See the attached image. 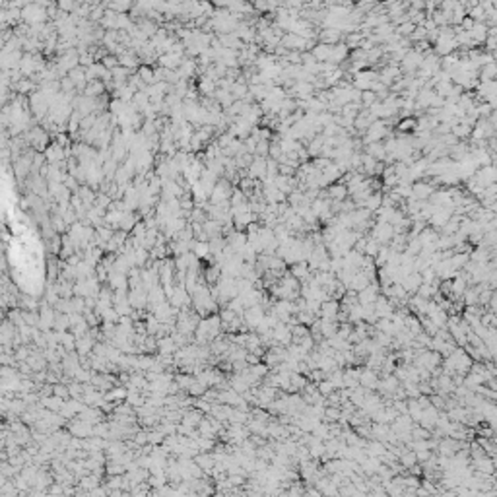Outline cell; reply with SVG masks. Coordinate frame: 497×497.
<instances>
[{
    "label": "cell",
    "instance_id": "cell-1",
    "mask_svg": "<svg viewBox=\"0 0 497 497\" xmlns=\"http://www.w3.org/2000/svg\"><path fill=\"white\" fill-rule=\"evenodd\" d=\"M21 19L25 21V25H43V21L47 19V12L43 10V4H27L21 10Z\"/></svg>",
    "mask_w": 497,
    "mask_h": 497
},
{
    "label": "cell",
    "instance_id": "cell-2",
    "mask_svg": "<svg viewBox=\"0 0 497 497\" xmlns=\"http://www.w3.org/2000/svg\"><path fill=\"white\" fill-rule=\"evenodd\" d=\"M422 64H423V55L418 53L416 49H410L408 55L402 58L400 68H402V72H406V74H414V72H418V70L422 68Z\"/></svg>",
    "mask_w": 497,
    "mask_h": 497
},
{
    "label": "cell",
    "instance_id": "cell-3",
    "mask_svg": "<svg viewBox=\"0 0 497 497\" xmlns=\"http://www.w3.org/2000/svg\"><path fill=\"white\" fill-rule=\"evenodd\" d=\"M387 138H388L387 123H385V121H375V123L371 125V129L365 132V146L375 144V142H381V140H387Z\"/></svg>",
    "mask_w": 497,
    "mask_h": 497
},
{
    "label": "cell",
    "instance_id": "cell-4",
    "mask_svg": "<svg viewBox=\"0 0 497 497\" xmlns=\"http://www.w3.org/2000/svg\"><path fill=\"white\" fill-rule=\"evenodd\" d=\"M245 171H247V177H249V179H253V181H262V183H264V179L268 177V160H266V158H255L253 164L249 166V169H245Z\"/></svg>",
    "mask_w": 497,
    "mask_h": 497
},
{
    "label": "cell",
    "instance_id": "cell-5",
    "mask_svg": "<svg viewBox=\"0 0 497 497\" xmlns=\"http://www.w3.org/2000/svg\"><path fill=\"white\" fill-rule=\"evenodd\" d=\"M433 194H435V186H433L431 183L416 181V183L412 184V198H416V200H420V202L429 200Z\"/></svg>",
    "mask_w": 497,
    "mask_h": 497
},
{
    "label": "cell",
    "instance_id": "cell-6",
    "mask_svg": "<svg viewBox=\"0 0 497 497\" xmlns=\"http://www.w3.org/2000/svg\"><path fill=\"white\" fill-rule=\"evenodd\" d=\"M27 138H29V142H31V146L35 148V150H47L49 146H47V140H49V134L43 130V129H31V132L27 134Z\"/></svg>",
    "mask_w": 497,
    "mask_h": 497
},
{
    "label": "cell",
    "instance_id": "cell-7",
    "mask_svg": "<svg viewBox=\"0 0 497 497\" xmlns=\"http://www.w3.org/2000/svg\"><path fill=\"white\" fill-rule=\"evenodd\" d=\"M327 196H329V200H332V202H344L346 196H350V192H348V186H346L344 183H334V184L329 186Z\"/></svg>",
    "mask_w": 497,
    "mask_h": 497
},
{
    "label": "cell",
    "instance_id": "cell-8",
    "mask_svg": "<svg viewBox=\"0 0 497 497\" xmlns=\"http://www.w3.org/2000/svg\"><path fill=\"white\" fill-rule=\"evenodd\" d=\"M64 150H62V146L60 144H51L47 150H45V160L49 162V164H62L64 162Z\"/></svg>",
    "mask_w": 497,
    "mask_h": 497
},
{
    "label": "cell",
    "instance_id": "cell-9",
    "mask_svg": "<svg viewBox=\"0 0 497 497\" xmlns=\"http://www.w3.org/2000/svg\"><path fill=\"white\" fill-rule=\"evenodd\" d=\"M342 39V31L336 29V27H327L319 33V41L325 43V45H338Z\"/></svg>",
    "mask_w": 497,
    "mask_h": 497
},
{
    "label": "cell",
    "instance_id": "cell-10",
    "mask_svg": "<svg viewBox=\"0 0 497 497\" xmlns=\"http://www.w3.org/2000/svg\"><path fill=\"white\" fill-rule=\"evenodd\" d=\"M468 33L476 45H482V43H486V39L490 35V27H488V23H476Z\"/></svg>",
    "mask_w": 497,
    "mask_h": 497
},
{
    "label": "cell",
    "instance_id": "cell-11",
    "mask_svg": "<svg viewBox=\"0 0 497 497\" xmlns=\"http://www.w3.org/2000/svg\"><path fill=\"white\" fill-rule=\"evenodd\" d=\"M181 62H183V56H179V55H175V53L160 55V64H162V68H166V70H179Z\"/></svg>",
    "mask_w": 497,
    "mask_h": 497
},
{
    "label": "cell",
    "instance_id": "cell-12",
    "mask_svg": "<svg viewBox=\"0 0 497 497\" xmlns=\"http://www.w3.org/2000/svg\"><path fill=\"white\" fill-rule=\"evenodd\" d=\"M332 47H334V45H325V43H317V45H315V49H313L311 53H313V56L317 58V62H331Z\"/></svg>",
    "mask_w": 497,
    "mask_h": 497
},
{
    "label": "cell",
    "instance_id": "cell-13",
    "mask_svg": "<svg viewBox=\"0 0 497 497\" xmlns=\"http://www.w3.org/2000/svg\"><path fill=\"white\" fill-rule=\"evenodd\" d=\"M179 76H181V80H186V78H192L194 76V72H196V62L192 60V58H183V62H181V66H179Z\"/></svg>",
    "mask_w": 497,
    "mask_h": 497
},
{
    "label": "cell",
    "instance_id": "cell-14",
    "mask_svg": "<svg viewBox=\"0 0 497 497\" xmlns=\"http://www.w3.org/2000/svg\"><path fill=\"white\" fill-rule=\"evenodd\" d=\"M365 154H369V156L375 158L377 162H385V160H387V150H385V144H381V142H375V144L365 146Z\"/></svg>",
    "mask_w": 497,
    "mask_h": 497
},
{
    "label": "cell",
    "instance_id": "cell-15",
    "mask_svg": "<svg viewBox=\"0 0 497 497\" xmlns=\"http://www.w3.org/2000/svg\"><path fill=\"white\" fill-rule=\"evenodd\" d=\"M107 280H109V286L113 288V290H127V274H121V272H111L109 276H107Z\"/></svg>",
    "mask_w": 497,
    "mask_h": 497
},
{
    "label": "cell",
    "instance_id": "cell-16",
    "mask_svg": "<svg viewBox=\"0 0 497 497\" xmlns=\"http://www.w3.org/2000/svg\"><path fill=\"white\" fill-rule=\"evenodd\" d=\"M105 92V84L101 82V80H95V82H90L88 84V88L84 90V93H86V97H92V99H95L97 95H101Z\"/></svg>",
    "mask_w": 497,
    "mask_h": 497
},
{
    "label": "cell",
    "instance_id": "cell-17",
    "mask_svg": "<svg viewBox=\"0 0 497 497\" xmlns=\"http://www.w3.org/2000/svg\"><path fill=\"white\" fill-rule=\"evenodd\" d=\"M346 56H348V47H346V43H338V45L332 47V55H331L332 64L338 66V62H342Z\"/></svg>",
    "mask_w": 497,
    "mask_h": 497
},
{
    "label": "cell",
    "instance_id": "cell-18",
    "mask_svg": "<svg viewBox=\"0 0 497 497\" xmlns=\"http://www.w3.org/2000/svg\"><path fill=\"white\" fill-rule=\"evenodd\" d=\"M216 90H218V84L214 80H210L208 76H202V80H200V93L208 95V97H214Z\"/></svg>",
    "mask_w": 497,
    "mask_h": 497
},
{
    "label": "cell",
    "instance_id": "cell-19",
    "mask_svg": "<svg viewBox=\"0 0 497 497\" xmlns=\"http://www.w3.org/2000/svg\"><path fill=\"white\" fill-rule=\"evenodd\" d=\"M192 255L196 258H204L206 255H210V243L208 241H194L192 243Z\"/></svg>",
    "mask_w": 497,
    "mask_h": 497
},
{
    "label": "cell",
    "instance_id": "cell-20",
    "mask_svg": "<svg viewBox=\"0 0 497 497\" xmlns=\"http://www.w3.org/2000/svg\"><path fill=\"white\" fill-rule=\"evenodd\" d=\"M309 272H311V268H309V264L303 260V262H297V264H294L292 266V274L295 276V280H303V278H307L309 276Z\"/></svg>",
    "mask_w": 497,
    "mask_h": 497
},
{
    "label": "cell",
    "instance_id": "cell-21",
    "mask_svg": "<svg viewBox=\"0 0 497 497\" xmlns=\"http://www.w3.org/2000/svg\"><path fill=\"white\" fill-rule=\"evenodd\" d=\"M235 35H237L241 41H253L257 33H255V29H253V27H249V25H243V23H241V25L235 29Z\"/></svg>",
    "mask_w": 497,
    "mask_h": 497
},
{
    "label": "cell",
    "instance_id": "cell-22",
    "mask_svg": "<svg viewBox=\"0 0 497 497\" xmlns=\"http://www.w3.org/2000/svg\"><path fill=\"white\" fill-rule=\"evenodd\" d=\"M119 64L125 66L127 70H132V68L138 66V58H136L134 55H130V53H125V55L119 56Z\"/></svg>",
    "mask_w": 497,
    "mask_h": 497
},
{
    "label": "cell",
    "instance_id": "cell-23",
    "mask_svg": "<svg viewBox=\"0 0 497 497\" xmlns=\"http://www.w3.org/2000/svg\"><path fill=\"white\" fill-rule=\"evenodd\" d=\"M379 101V97H377V93H373L371 90L369 92H361V107H373L375 103Z\"/></svg>",
    "mask_w": 497,
    "mask_h": 497
},
{
    "label": "cell",
    "instance_id": "cell-24",
    "mask_svg": "<svg viewBox=\"0 0 497 497\" xmlns=\"http://www.w3.org/2000/svg\"><path fill=\"white\" fill-rule=\"evenodd\" d=\"M336 311H338V303L336 301H329V303L323 305V317L327 321H331V319L336 317Z\"/></svg>",
    "mask_w": 497,
    "mask_h": 497
},
{
    "label": "cell",
    "instance_id": "cell-25",
    "mask_svg": "<svg viewBox=\"0 0 497 497\" xmlns=\"http://www.w3.org/2000/svg\"><path fill=\"white\" fill-rule=\"evenodd\" d=\"M416 125H418V121H414L412 117H406V119H402V121L396 125V129H398L400 132H408V130H414Z\"/></svg>",
    "mask_w": 497,
    "mask_h": 497
},
{
    "label": "cell",
    "instance_id": "cell-26",
    "mask_svg": "<svg viewBox=\"0 0 497 497\" xmlns=\"http://www.w3.org/2000/svg\"><path fill=\"white\" fill-rule=\"evenodd\" d=\"M14 88H16V92H18V93H25V92H31V90H33V80H23V78H21V80H19V82H18Z\"/></svg>",
    "mask_w": 497,
    "mask_h": 497
},
{
    "label": "cell",
    "instance_id": "cell-27",
    "mask_svg": "<svg viewBox=\"0 0 497 497\" xmlns=\"http://www.w3.org/2000/svg\"><path fill=\"white\" fill-rule=\"evenodd\" d=\"M92 344H93V342H92L90 338H80V340L76 342V348H78L80 353H86V351L92 348Z\"/></svg>",
    "mask_w": 497,
    "mask_h": 497
},
{
    "label": "cell",
    "instance_id": "cell-28",
    "mask_svg": "<svg viewBox=\"0 0 497 497\" xmlns=\"http://www.w3.org/2000/svg\"><path fill=\"white\" fill-rule=\"evenodd\" d=\"M160 350H162L164 353H171V351H173V340H169V338L162 340V342H160Z\"/></svg>",
    "mask_w": 497,
    "mask_h": 497
}]
</instances>
